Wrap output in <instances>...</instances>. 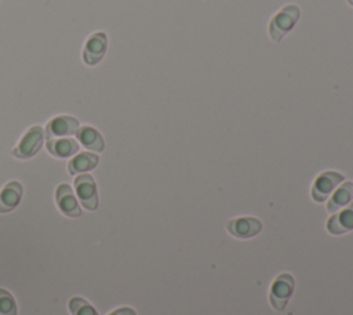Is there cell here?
Returning <instances> with one entry per match:
<instances>
[{"label": "cell", "mask_w": 353, "mask_h": 315, "mask_svg": "<svg viewBox=\"0 0 353 315\" xmlns=\"http://www.w3.org/2000/svg\"><path fill=\"white\" fill-rule=\"evenodd\" d=\"M352 200H353V182L352 181L342 182L341 187H338L334 191L332 196L328 199L327 210L330 213H336L346 204H350Z\"/></svg>", "instance_id": "5bb4252c"}, {"label": "cell", "mask_w": 353, "mask_h": 315, "mask_svg": "<svg viewBox=\"0 0 353 315\" xmlns=\"http://www.w3.org/2000/svg\"><path fill=\"white\" fill-rule=\"evenodd\" d=\"M17 303L10 292L0 287V315H17Z\"/></svg>", "instance_id": "e0dca14e"}, {"label": "cell", "mask_w": 353, "mask_h": 315, "mask_svg": "<svg viewBox=\"0 0 353 315\" xmlns=\"http://www.w3.org/2000/svg\"><path fill=\"white\" fill-rule=\"evenodd\" d=\"M46 148L52 156L65 159L77 153L80 146L76 140L61 137V138H47Z\"/></svg>", "instance_id": "7c38bea8"}, {"label": "cell", "mask_w": 353, "mask_h": 315, "mask_svg": "<svg viewBox=\"0 0 353 315\" xmlns=\"http://www.w3.org/2000/svg\"><path fill=\"white\" fill-rule=\"evenodd\" d=\"M23 188L18 181L7 182L0 191V213L12 211L21 202Z\"/></svg>", "instance_id": "8fae6325"}, {"label": "cell", "mask_w": 353, "mask_h": 315, "mask_svg": "<svg viewBox=\"0 0 353 315\" xmlns=\"http://www.w3.org/2000/svg\"><path fill=\"white\" fill-rule=\"evenodd\" d=\"M55 200L58 204V209L68 217H79L81 216V209L77 202V198L74 196V192L70 185L68 184H59L55 191Z\"/></svg>", "instance_id": "9c48e42d"}, {"label": "cell", "mask_w": 353, "mask_h": 315, "mask_svg": "<svg viewBox=\"0 0 353 315\" xmlns=\"http://www.w3.org/2000/svg\"><path fill=\"white\" fill-rule=\"evenodd\" d=\"M79 120L73 116L61 115L52 117L46 126V137L47 138H61L74 135L79 130Z\"/></svg>", "instance_id": "ba28073f"}, {"label": "cell", "mask_w": 353, "mask_h": 315, "mask_svg": "<svg viewBox=\"0 0 353 315\" xmlns=\"http://www.w3.org/2000/svg\"><path fill=\"white\" fill-rule=\"evenodd\" d=\"M108 315H137V312H135V309H132L130 307H121V308H117V309L112 311Z\"/></svg>", "instance_id": "ac0fdd59"}, {"label": "cell", "mask_w": 353, "mask_h": 315, "mask_svg": "<svg viewBox=\"0 0 353 315\" xmlns=\"http://www.w3.org/2000/svg\"><path fill=\"white\" fill-rule=\"evenodd\" d=\"M68 305L72 315H99L97 309L81 297H72Z\"/></svg>", "instance_id": "2e32d148"}, {"label": "cell", "mask_w": 353, "mask_h": 315, "mask_svg": "<svg viewBox=\"0 0 353 315\" xmlns=\"http://www.w3.org/2000/svg\"><path fill=\"white\" fill-rule=\"evenodd\" d=\"M295 289V279L291 274H280L269 289V301L276 311H283Z\"/></svg>", "instance_id": "7a4b0ae2"}, {"label": "cell", "mask_w": 353, "mask_h": 315, "mask_svg": "<svg viewBox=\"0 0 353 315\" xmlns=\"http://www.w3.org/2000/svg\"><path fill=\"white\" fill-rule=\"evenodd\" d=\"M345 177L343 174L338 173V171H323L320 173L316 180L313 181L312 189H310V196L314 202H325V199H328V196L334 192V189L343 182Z\"/></svg>", "instance_id": "277c9868"}, {"label": "cell", "mask_w": 353, "mask_h": 315, "mask_svg": "<svg viewBox=\"0 0 353 315\" xmlns=\"http://www.w3.org/2000/svg\"><path fill=\"white\" fill-rule=\"evenodd\" d=\"M301 17V10L296 4H287L281 7L269 21L268 35L272 41L280 43L281 39L291 32Z\"/></svg>", "instance_id": "6da1fadb"}, {"label": "cell", "mask_w": 353, "mask_h": 315, "mask_svg": "<svg viewBox=\"0 0 353 315\" xmlns=\"http://www.w3.org/2000/svg\"><path fill=\"white\" fill-rule=\"evenodd\" d=\"M327 231L331 235H342L353 231V203H350L342 211H336L331 216L325 224Z\"/></svg>", "instance_id": "30bf717a"}, {"label": "cell", "mask_w": 353, "mask_h": 315, "mask_svg": "<svg viewBox=\"0 0 353 315\" xmlns=\"http://www.w3.org/2000/svg\"><path fill=\"white\" fill-rule=\"evenodd\" d=\"M346 1H347V4H349V6H352V7H353V0H346Z\"/></svg>", "instance_id": "d6986e66"}, {"label": "cell", "mask_w": 353, "mask_h": 315, "mask_svg": "<svg viewBox=\"0 0 353 315\" xmlns=\"http://www.w3.org/2000/svg\"><path fill=\"white\" fill-rule=\"evenodd\" d=\"M108 47V37L103 32H95L92 33L83 47V61L87 65H97L101 62L106 52Z\"/></svg>", "instance_id": "52a82bcc"}, {"label": "cell", "mask_w": 353, "mask_h": 315, "mask_svg": "<svg viewBox=\"0 0 353 315\" xmlns=\"http://www.w3.org/2000/svg\"><path fill=\"white\" fill-rule=\"evenodd\" d=\"M77 141L90 151L94 152H102L105 148V141L103 137L101 135V133L98 130H95L91 126H81L79 127L77 133H76Z\"/></svg>", "instance_id": "4fadbf2b"}, {"label": "cell", "mask_w": 353, "mask_h": 315, "mask_svg": "<svg viewBox=\"0 0 353 315\" xmlns=\"http://www.w3.org/2000/svg\"><path fill=\"white\" fill-rule=\"evenodd\" d=\"M226 229L234 238L250 239L262 231V222L255 217H237L226 222Z\"/></svg>", "instance_id": "8992f818"}, {"label": "cell", "mask_w": 353, "mask_h": 315, "mask_svg": "<svg viewBox=\"0 0 353 315\" xmlns=\"http://www.w3.org/2000/svg\"><path fill=\"white\" fill-rule=\"evenodd\" d=\"M44 130L41 126H32L19 140L17 146L11 151V155L17 159H30L43 146Z\"/></svg>", "instance_id": "3957f363"}, {"label": "cell", "mask_w": 353, "mask_h": 315, "mask_svg": "<svg viewBox=\"0 0 353 315\" xmlns=\"http://www.w3.org/2000/svg\"><path fill=\"white\" fill-rule=\"evenodd\" d=\"M73 185H74V191H76L80 204L90 211L97 210L98 209V192H97V184H95L92 175H90L87 173L77 174L73 181Z\"/></svg>", "instance_id": "5b68a950"}, {"label": "cell", "mask_w": 353, "mask_h": 315, "mask_svg": "<svg viewBox=\"0 0 353 315\" xmlns=\"http://www.w3.org/2000/svg\"><path fill=\"white\" fill-rule=\"evenodd\" d=\"M99 162V158L97 153L91 152H80L76 156H73L68 163V171L72 175L83 174L85 171H90L97 167Z\"/></svg>", "instance_id": "9a60e30c"}]
</instances>
